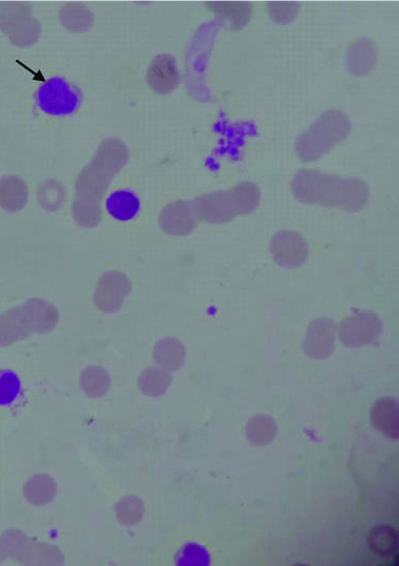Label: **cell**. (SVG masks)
<instances>
[{
  "instance_id": "6da1fadb",
  "label": "cell",
  "mask_w": 399,
  "mask_h": 566,
  "mask_svg": "<svg viewBox=\"0 0 399 566\" xmlns=\"http://www.w3.org/2000/svg\"><path fill=\"white\" fill-rule=\"evenodd\" d=\"M293 196L309 205L338 208L356 213L368 204L369 187L356 178H342L319 171L301 170L291 183Z\"/></svg>"
},
{
  "instance_id": "7a4b0ae2",
  "label": "cell",
  "mask_w": 399,
  "mask_h": 566,
  "mask_svg": "<svg viewBox=\"0 0 399 566\" xmlns=\"http://www.w3.org/2000/svg\"><path fill=\"white\" fill-rule=\"evenodd\" d=\"M260 201L259 187L252 182H243L230 191L207 194L191 203L197 220L221 224L254 212Z\"/></svg>"
},
{
  "instance_id": "3957f363",
  "label": "cell",
  "mask_w": 399,
  "mask_h": 566,
  "mask_svg": "<svg viewBox=\"0 0 399 566\" xmlns=\"http://www.w3.org/2000/svg\"><path fill=\"white\" fill-rule=\"evenodd\" d=\"M59 322V313L50 303L32 299L0 316V346L24 340L31 332L46 333Z\"/></svg>"
},
{
  "instance_id": "277c9868",
  "label": "cell",
  "mask_w": 399,
  "mask_h": 566,
  "mask_svg": "<svg viewBox=\"0 0 399 566\" xmlns=\"http://www.w3.org/2000/svg\"><path fill=\"white\" fill-rule=\"evenodd\" d=\"M351 132V121L340 111H326L297 140L296 152L303 162L320 160L335 145L347 139Z\"/></svg>"
},
{
  "instance_id": "5b68a950",
  "label": "cell",
  "mask_w": 399,
  "mask_h": 566,
  "mask_svg": "<svg viewBox=\"0 0 399 566\" xmlns=\"http://www.w3.org/2000/svg\"><path fill=\"white\" fill-rule=\"evenodd\" d=\"M126 160L128 158L124 153L114 154L110 158L109 152L100 150L95 160L83 170L77 180L76 201L99 206L100 199Z\"/></svg>"
},
{
  "instance_id": "8992f818",
  "label": "cell",
  "mask_w": 399,
  "mask_h": 566,
  "mask_svg": "<svg viewBox=\"0 0 399 566\" xmlns=\"http://www.w3.org/2000/svg\"><path fill=\"white\" fill-rule=\"evenodd\" d=\"M36 101L42 112L52 116H66L78 109L81 94L67 80L53 77L39 88Z\"/></svg>"
},
{
  "instance_id": "52a82bcc",
  "label": "cell",
  "mask_w": 399,
  "mask_h": 566,
  "mask_svg": "<svg viewBox=\"0 0 399 566\" xmlns=\"http://www.w3.org/2000/svg\"><path fill=\"white\" fill-rule=\"evenodd\" d=\"M0 29L18 47L25 48L35 43L39 26L30 15V10L21 4H6L0 8Z\"/></svg>"
},
{
  "instance_id": "ba28073f",
  "label": "cell",
  "mask_w": 399,
  "mask_h": 566,
  "mask_svg": "<svg viewBox=\"0 0 399 566\" xmlns=\"http://www.w3.org/2000/svg\"><path fill=\"white\" fill-rule=\"evenodd\" d=\"M383 323L377 314L356 311L345 319L339 329L342 343L350 348H360L374 343L381 337Z\"/></svg>"
},
{
  "instance_id": "9c48e42d",
  "label": "cell",
  "mask_w": 399,
  "mask_h": 566,
  "mask_svg": "<svg viewBox=\"0 0 399 566\" xmlns=\"http://www.w3.org/2000/svg\"><path fill=\"white\" fill-rule=\"evenodd\" d=\"M131 291L132 283L122 272H105L96 286L94 301L99 310L115 313L122 308Z\"/></svg>"
},
{
  "instance_id": "30bf717a",
  "label": "cell",
  "mask_w": 399,
  "mask_h": 566,
  "mask_svg": "<svg viewBox=\"0 0 399 566\" xmlns=\"http://www.w3.org/2000/svg\"><path fill=\"white\" fill-rule=\"evenodd\" d=\"M270 250L281 267L297 268L305 264L309 255L308 244L298 233L281 230L272 238Z\"/></svg>"
},
{
  "instance_id": "8fae6325",
  "label": "cell",
  "mask_w": 399,
  "mask_h": 566,
  "mask_svg": "<svg viewBox=\"0 0 399 566\" xmlns=\"http://www.w3.org/2000/svg\"><path fill=\"white\" fill-rule=\"evenodd\" d=\"M336 327L332 320L321 318L313 321L306 332L304 350L309 358L325 360L335 346Z\"/></svg>"
},
{
  "instance_id": "7c38bea8",
  "label": "cell",
  "mask_w": 399,
  "mask_h": 566,
  "mask_svg": "<svg viewBox=\"0 0 399 566\" xmlns=\"http://www.w3.org/2000/svg\"><path fill=\"white\" fill-rule=\"evenodd\" d=\"M197 218L192 203L178 201L167 205L160 216V226L163 232L174 237H184L193 232Z\"/></svg>"
},
{
  "instance_id": "4fadbf2b",
  "label": "cell",
  "mask_w": 399,
  "mask_h": 566,
  "mask_svg": "<svg viewBox=\"0 0 399 566\" xmlns=\"http://www.w3.org/2000/svg\"><path fill=\"white\" fill-rule=\"evenodd\" d=\"M150 87L159 94L172 93L180 82V73L174 56L163 54L157 56L147 73Z\"/></svg>"
},
{
  "instance_id": "5bb4252c",
  "label": "cell",
  "mask_w": 399,
  "mask_h": 566,
  "mask_svg": "<svg viewBox=\"0 0 399 566\" xmlns=\"http://www.w3.org/2000/svg\"><path fill=\"white\" fill-rule=\"evenodd\" d=\"M376 46L368 38L354 41L347 49L346 65L349 73L356 77L368 75L376 62Z\"/></svg>"
},
{
  "instance_id": "9a60e30c",
  "label": "cell",
  "mask_w": 399,
  "mask_h": 566,
  "mask_svg": "<svg viewBox=\"0 0 399 566\" xmlns=\"http://www.w3.org/2000/svg\"><path fill=\"white\" fill-rule=\"evenodd\" d=\"M398 402L392 397H383L378 400L371 410L373 427L385 436L398 439L399 437V411Z\"/></svg>"
},
{
  "instance_id": "2e32d148",
  "label": "cell",
  "mask_w": 399,
  "mask_h": 566,
  "mask_svg": "<svg viewBox=\"0 0 399 566\" xmlns=\"http://www.w3.org/2000/svg\"><path fill=\"white\" fill-rule=\"evenodd\" d=\"M29 200L27 184L16 176H6L0 180V206L9 213L23 209Z\"/></svg>"
},
{
  "instance_id": "e0dca14e",
  "label": "cell",
  "mask_w": 399,
  "mask_h": 566,
  "mask_svg": "<svg viewBox=\"0 0 399 566\" xmlns=\"http://www.w3.org/2000/svg\"><path fill=\"white\" fill-rule=\"evenodd\" d=\"M208 5L227 20L228 28L231 31L242 30L252 16V7L246 2H220L209 3Z\"/></svg>"
},
{
  "instance_id": "ac0fdd59",
  "label": "cell",
  "mask_w": 399,
  "mask_h": 566,
  "mask_svg": "<svg viewBox=\"0 0 399 566\" xmlns=\"http://www.w3.org/2000/svg\"><path fill=\"white\" fill-rule=\"evenodd\" d=\"M107 208L114 219L130 221L139 213L140 200L132 192L119 191L110 196L107 201Z\"/></svg>"
},
{
  "instance_id": "d6986e66",
  "label": "cell",
  "mask_w": 399,
  "mask_h": 566,
  "mask_svg": "<svg viewBox=\"0 0 399 566\" xmlns=\"http://www.w3.org/2000/svg\"><path fill=\"white\" fill-rule=\"evenodd\" d=\"M155 360L168 371L179 370L185 360V348L176 339H164L155 348Z\"/></svg>"
},
{
  "instance_id": "ffe728a7",
  "label": "cell",
  "mask_w": 399,
  "mask_h": 566,
  "mask_svg": "<svg viewBox=\"0 0 399 566\" xmlns=\"http://www.w3.org/2000/svg\"><path fill=\"white\" fill-rule=\"evenodd\" d=\"M277 430L275 419L265 414H259L252 417L248 422L246 434L250 443L265 446L275 439Z\"/></svg>"
},
{
  "instance_id": "44dd1931",
  "label": "cell",
  "mask_w": 399,
  "mask_h": 566,
  "mask_svg": "<svg viewBox=\"0 0 399 566\" xmlns=\"http://www.w3.org/2000/svg\"><path fill=\"white\" fill-rule=\"evenodd\" d=\"M368 542L376 555L393 557L398 553V533L392 527L382 526L373 529Z\"/></svg>"
},
{
  "instance_id": "7402d4cb",
  "label": "cell",
  "mask_w": 399,
  "mask_h": 566,
  "mask_svg": "<svg viewBox=\"0 0 399 566\" xmlns=\"http://www.w3.org/2000/svg\"><path fill=\"white\" fill-rule=\"evenodd\" d=\"M172 382L170 373L157 368H149L142 373L139 386L145 394L157 396L163 394Z\"/></svg>"
},
{
  "instance_id": "603a6c76",
  "label": "cell",
  "mask_w": 399,
  "mask_h": 566,
  "mask_svg": "<svg viewBox=\"0 0 399 566\" xmlns=\"http://www.w3.org/2000/svg\"><path fill=\"white\" fill-rule=\"evenodd\" d=\"M111 380L107 371L98 367L88 368L81 376V387L91 396H101L110 388Z\"/></svg>"
},
{
  "instance_id": "cb8c5ba5",
  "label": "cell",
  "mask_w": 399,
  "mask_h": 566,
  "mask_svg": "<svg viewBox=\"0 0 399 566\" xmlns=\"http://www.w3.org/2000/svg\"><path fill=\"white\" fill-rule=\"evenodd\" d=\"M21 391L18 375L11 370H0V406L13 404Z\"/></svg>"
},
{
  "instance_id": "d4e9b609",
  "label": "cell",
  "mask_w": 399,
  "mask_h": 566,
  "mask_svg": "<svg viewBox=\"0 0 399 566\" xmlns=\"http://www.w3.org/2000/svg\"><path fill=\"white\" fill-rule=\"evenodd\" d=\"M270 17L280 25H287L297 17L300 6L294 2H272L267 5Z\"/></svg>"
},
{
  "instance_id": "484cf974",
  "label": "cell",
  "mask_w": 399,
  "mask_h": 566,
  "mask_svg": "<svg viewBox=\"0 0 399 566\" xmlns=\"http://www.w3.org/2000/svg\"><path fill=\"white\" fill-rule=\"evenodd\" d=\"M74 216L83 227H95L101 220L100 206L87 203L74 202Z\"/></svg>"
},
{
  "instance_id": "4316f807",
  "label": "cell",
  "mask_w": 399,
  "mask_h": 566,
  "mask_svg": "<svg viewBox=\"0 0 399 566\" xmlns=\"http://www.w3.org/2000/svg\"><path fill=\"white\" fill-rule=\"evenodd\" d=\"M207 555L203 550L197 545H188L184 548L183 552L180 553L178 558V563L181 565H204L206 564Z\"/></svg>"
}]
</instances>
